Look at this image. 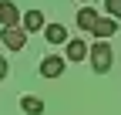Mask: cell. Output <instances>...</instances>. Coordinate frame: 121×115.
<instances>
[{"mask_svg":"<svg viewBox=\"0 0 121 115\" xmlns=\"http://www.w3.org/2000/svg\"><path fill=\"white\" fill-rule=\"evenodd\" d=\"M87 58H91V68H94L98 75H108V71H111V64H114V51H111V44H108V41H98V44H91Z\"/></svg>","mask_w":121,"mask_h":115,"instance_id":"6da1fadb","label":"cell"},{"mask_svg":"<svg viewBox=\"0 0 121 115\" xmlns=\"http://www.w3.org/2000/svg\"><path fill=\"white\" fill-rule=\"evenodd\" d=\"M64 68H67V61H64L60 54H47V58L40 61V75H44V78H60Z\"/></svg>","mask_w":121,"mask_h":115,"instance_id":"7a4b0ae2","label":"cell"},{"mask_svg":"<svg viewBox=\"0 0 121 115\" xmlns=\"http://www.w3.org/2000/svg\"><path fill=\"white\" fill-rule=\"evenodd\" d=\"M24 17H20V10H17V4L13 0H0V24L4 27H17Z\"/></svg>","mask_w":121,"mask_h":115,"instance_id":"3957f363","label":"cell"},{"mask_svg":"<svg viewBox=\"0 0 121 115\" xmlns=\"http://www.w3.org/2000/svg\"><path fill=\"white\" fill-rule=\"evenodd\" d=\"M0 37H4V44H7L10 51H20V48L27 44V31H24V27H4Z\"/></svg>","mask_w":121,"mask_h":115,"instance_id":"277c9868","label":"cell"},{"mask_svg":"<svg viewBox=\"0 0 121 115\" xmlns=\"http://www.w3.org/2000/svg\"><path fill=\"white\" fill-rule=\"evenodd\" d=\"M114 31H118V20L114 17H101L98 24H94V37H101V41H108V37H114Z\"/></svg>","mask_w":121,"mask_h":115,"instance_id":"5b68a950","label":"cell"},{"mask_svg":"<svg viewBox=\"0 0 121 115\" xmlns=\"http://www.w3.org/2000/svg\"><path fill=\"white\" fill-rule=\"evenodd\" d=\"M44 37H47L51 44H67V41H71L64 24H47V27H44Z\"/></svg>","mask_w":121,"mask_h":115,"instance_id":"8992f818","label":"cell"},{"mask_svg":"<svg viewBox=\"0 0 121 115\" xmlns=\"http://www.w3.org/2000/svg\"><path fill=\"white\" fill-rule=\"evenodd\" d=\"M87 51H91V48L84 44L81 37H71V41H67V61H84Z\"/></svg>","mask_w":121,"mask_h":115,"instance_id":"52a82bcc","label":"cell"},{"mask_svg":"<svg viewBox=\"0 0 121 115\" xmlns=\"http://www.w3.org/2000/svg\"><path fill=\"white\" fill-rule=\"evenodd\" d=\"M20 24H24V31H27V34H30V31H44V27H47V24H44V14H40V10H27Z\"/></svg>","mask_w":121,"mask_h":115,"instance_id":"ba28073f","label":"cell"},{"mask_svg":"<svg viewBox=\"0 0 121 115\" xmlns=\"http://www.w3.org/2000/svg\"><path fill=\"white\" fill-rule=\"evenodd\" d=\"M101 17H98V10H91V7H84V10H78V27L81 31H94V24H98Z\"/></svg>","mask_w":121,"mask_h":115,"instance_id":"9c48e42d","label":"cell"},{"mask_svg":"<svg viewBox=\"0 0 121 115\" xmlns=\"http://www.w3.org/2000/svg\"><path fill=\"white\" fill-rule=\"evenodd\" d=\"M20 108H24V115H40L44 112V102H40L37 95H24L20 98Z\"/></svg>","mask_w":121,"mask_h":115,"instance_id":"30bf717a","label":"cell"},{"mask_svg":"<svg viewBox=\"0 0 121 115\" xmlns=\"http://www.w3.org/2000/svg\"><path fill=\"white\" fill-rule=\"evenodd\" d=\"M104 10H108V17L121 20V0H104Z\"/></svg>","mask_w":121,"mask_h":115,"instance_id":"8fae6325","label":"cell"},{"mask_svg":"<svg viewBox=\"0 0 121 115\" xmlns=\"http://www.w3.org/2000/svg\"><path fill=\"white\" fill-rule=\"evenodd\" d=\"M7 75H10V64H7V58H0V81H4Z\"/></svg>","mask_w":121,"mask_h":115,"instance_id":"7c38bea8","label":"cell"},{"mask_svg":"<svg viewBox=\"0 0 121 115\" xmlns=\"http://www.w3.org/2000/svg\"><path fill=\"white\" fill-rule=\"evenodd\" d=\"M84 4H87V0H84Z\"/></svg>","mask_w":121,"mask_h":115,"instance_id":"4fadbf2b","label":"cell"}]
</instances>
